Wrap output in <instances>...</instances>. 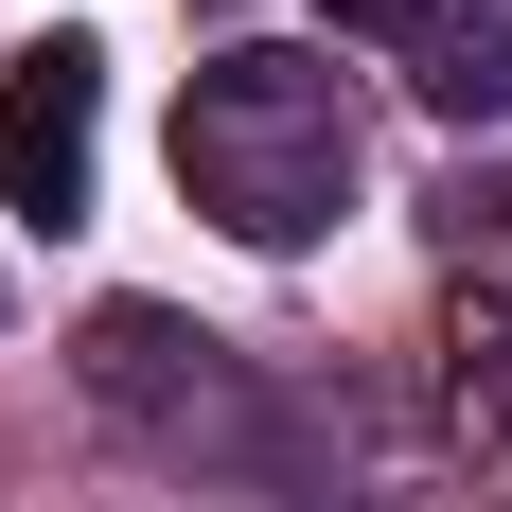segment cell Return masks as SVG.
I'll return each instance as SVG.
<instances>
[{"label": "cell", "instance_id": "obj_1", "mask_svg": "<svg viewBox=\"0 0 512 512\" xmlns=\"http://www.w3.org/2000/svg\"><path fill=\"white\" fill-rule=\"evenodd\" d=\"M177 195L230 230V248H318L336 195H354V71L336 53H212L195 89H177Z\"/></svg>", "mask_w": 512, "mask_h": 512}, {"label": "cell", "instance_id": "obj_2", "mask_svg": "<svg viewBox=\"0 0 512 512\" xmlns=\"http://www.w3.org/2000/svg\"><path fill=\"white\" fill-rule=\"evenodd\" d=\"M89 159H106V53L89 36L0 53V212L71 230V212H89Z\"/></svg>", "mask_w": 512, "mask_h": 512}, {"label": "cell", "instance_id": "obj_4", "mask_svg": "<svg viewBox=\"0 0 512 512\" xmlns=\"http://www.w3.org/2000/svg\"><path fill=\"white\" fill-rule=\"evenodd\" d=\"M336 18H354V36H424V0H336Z\"/></svg>", "mask_w": 512, "mask_h": 512}, {"label": "cell", "instance_id": "obj_3", "mask_svg": "<svg viewBox=\"0 0 512 512\" xmlns=\"http://www.w3.org/2000/svg\"><path fill=\"white\" fill-rule=\"evenodd\" d=\"M424 106H442V124H495V106H512V18H495V0H477V18H424Z\"/></svg>", "mask_w": 512, "mask_h": 512}]
</instances>
